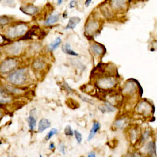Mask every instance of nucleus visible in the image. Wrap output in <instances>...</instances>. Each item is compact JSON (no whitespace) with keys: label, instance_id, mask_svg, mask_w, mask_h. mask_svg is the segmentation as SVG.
<instances>
[{"label":"nucleus","instance_id":"nucleus-24","mask_svg":"<svg viewBox=\"0 0 157 157\" xmlns=\"http://www.w3.org/2000/svg\"><path fill=\"white\" fill-rule=\"evenodd\" d=\"M10 101V97L6 94L4 90H2V88L1 89V93H0V102L2 105H5Z\"/></svg>","mask_w":157,"mask_h":157},{"label":"nucleus","instance_id":"nucleus-39","mask_svg":"<svg viewBox=\"0 0 157 157\" xmlns=\"http://www.w3.org/2000/svg\"><path fill=\"white\" fill-rule=\"evenodd\" d=\"M39 157H43V156L41 155V154H40V155H39Z\"/></svg>","mask_w":157,"mask_h":157},{"label":"nucleus","instance_id":"nucleus-18","mask_svg":"<svg viewBox=\"0 0 157 157\" xmlns=\"http://www.w3.org/2000/svg\"><path fill=\"white\" fill-rule=\"evenodd\" d=\"M99 110L102 113H114L116 111V108L114 105H113L112 104L109 102H105V104L99 106Z\"/></svg>","mask_w":157,"mask_h":157},{"label":"nucleus","instance_id":"nucleus-26","mask_svg":"<svg viewBox=\"0 0 157 157\" xmlns=\"http://www.w3.org/2000/svg\"><path fill=\"white\" fill-rule=\"evenodd\" d=\"M150 134H151V131H150L149 129L145 130V131L141 134V141H142V142H147L146 141H148V139L149 138Z\"/></svg>","mask_w":157,"mask_h":157},{"label":"nucleus","instance_id":"nucleus-5","mask_svg":"<svg viewBox=\"0 0 157 157\" xmlns=\"http://www.w3.org/2000/svg\"><path fill=\"white\" fill-rule=\"evenodd\" d=\"M24 47H25V43L22 40H19V41L14 42L12 44L9 45L6 48V52L10 55H19L23 50Z\"/></svg>","mask_w":157,"mask_h":157},{"label":"nucleus","instance_id":"nucleus-35","mask_svg":"<svg viewBox=\"0 0 157 157\" xmlns=\"http://www.w3.org/2000/svg\"><path fill=\"white\" fill-rule=\"evenodd\" d=\"M64 86H65V89H67V91H68V93H72V90L68 86V84H67L66 82H64Z\"/></svg>","mask_w":157,"mask_h":157},{"label":"nucleus","instance_id":"nucleus-4","mask_svg":"<svg viewBox=\"0 0 157 157\" xmlns=\"http://www.w3.org/2000/svg\"><path fill=\"white\" fill-rule=\"evenodd\" d=\"M18 65L17 60L15 58H7L1 63L0 71L2 74L10 73L16 69Z\"/></svg>","mask_w":157,"mask_h":157},{"label":"nucleus","instance_id":"nucleus-17","mask_svg":"<svg viewBox=\"0 0 157 157\" xmlns=\"http://www.w3.org/2000/svg\"><path fill=\"white\" fill-rule=\"evenodd\" d=\"M60 19V14L58 13H54V14H51L49 16L47 19L45 20L43 25L45 26H51L53 25H55Z\"/></svg>","mask_w":157,"mask_h":157},{"label":"nucleus","instance_id":"nucleus-12","mask_svg":"<svg viewBox=\"0 0 157 157\" xmlns=\"http://www.w3.org/2000/svg\"><path fill=\"white\" fill-rule=\"evenodd\" d=\"M35 109H32L30 111V115L28 118V122H29V127L31 131H34L36 129V124H37V120H36V114L34 113Z\"/></svg>","mask_w":157,"mask_h":157},{"label":"nucleus","instance_id":"nucleus-23","mask_svg":"<svg viewBox=\"0 0 157 157\" xmlns=\"http://www.w3.org/2000/svg\"><path fill=\"white\" fill-rule=\"evenodd\" d=\"M61 43H62V41H61V38L57 37L54 42H52V43L49 45V50L51 52L54 51V50H56L59 47H60V45L61 44Z\"/></svg>","mask_w":157,"mask_h":157},{"label":"nucleus","instance_id":"nucleus-10","mask_svg":"<svg viewBox=\"0 0 157 157\" xmlns=\"http://www.w3.org/2000/svg\"><path fill=\"white\" fill-rule=\"evenodd\" d=\"M98 29H99V24L97 21H92L88 22L85 26V33L86 36H94Z\"/></svg>","mask_w":157,"mask_h":157},{"label":"nucleus","instance_id":"nucleus-8","mask_svg":"<svg viewBox=\"0 0 157 157\" xmlns=\"http://www.w3.org/2000/svg\"><path fill=\"white\" fill-rule=\"evenodd\" d=\"M143 151L145 154L152 155H156V145L155 141H149L145 143V145L143 146Z\"/></svg>","mask_w":157,"mask_h":157},{"label":"nucleus","instance_id":"nucleus-3","mask_svg":"<svg viewBox=\"0 0 157 157\" xmlns=\"http://www.w3.org/2000/svg\"><path fill=\"white\" fill-rule=\"evenodd\" d=\"M116 78L112 75H105L104 77H101L97 80V86L101 89L109 90L112 89L116 85Z\"/></svg>","mask_w":157,"mask_h":157},{"label":"nucleus","instance_id":"nucleus-28","mask_svg":"<svg viewBox=\"0 0 157 157\" xmlns=\"http://www.w3.org/2000/svg\"><path fill=\"white\" fill-rule=\"evenodd\" d=\"M74 137H75V140H76L78 144H80L82 141V136L80 132H78V130H74Z\"/></svg>","mask_w":157,"mask_h":157},{"label":"nucleus","instance_id":"nucleus-31","mask_svg":"<svg viewBox=\"0 0 157 157\" xmlns=\"http://www.w3.org/2000/svg\"><path fill=\"white\" fill-rule=\"evenodd\" d=\"M9 22H10L9 18H8L7 17H6V16L1 17V26H2V25H3V26H4V25H6V24H8Z\"/></svg>","mask_w":157,"mask_h":157},{"label":"nucleus","instance_id":"nucleus-14","mask_svg":"<svg viewBox=\"0 0 157 157\" xmlns=\"http://www.w3.org/2000/svg\"><path fill=\"white\" fill-rule=\"evenodd\" d=\"M128 124V120L127 118H119L116 120H115L113 123V127L118 130H122V129L125 128Z\"/></svg>","mask_w":157,"mask_h":157},{"label":"nucleus","instance_id":"nucleus-1","mask_svg":"<svg viewBox=\"0 0 157 157\" xmlns=\"http://www.w3.org/2000/svg\"><path fill=\"white\" fill-rule=\"evenodd\" d=\"M28 69L25 68H17L8 74L6 80L11 85L22 86L28 81Z\"/></svg>","mask_w":157,"mask_h":157},{"label":"nucleus","instance_id":"nucleus-16","mask_svg":"<svg viewBox=\"0 0 157 157\" xmlns=\"http://www.w3.org/2000/svg\"><path fill=\"white\" fill-rule=\"evenodd\" d=\"M61 50L64 54H67V55L73 56V57H78V54H77L76 52L74 51L71 48V45L69 43H64V44L61 46Z\"/></svg>","mask_w":157,"mask_h":157},{"label":"nucleus","instance_id":"nucleus-25","mask_svg":"<svg viewBox=\"0 0 157 157\" xmlns=\"http://www.w3.org/2000/svg\"><path fill=\"white\" fill-rule=\"evenodd\" d=\"M57 132H58V130H57V128H52L51 130L47 133V135H46V137H45V140H46V141H49V140H50L53 136L56 135V134H57Z\"/></svg>","mask_w":157,"mask_h":157},{"label":"nucleus","instance_id":"nucleus-21","mask_svg":"<svg viewBox=\"0 0 157 157\" xmlns=\"http://www.w3.org/2000/svg\"><path fill=\"white\" fill-rule=\"evenodd\" d=\"M32 67H33L35 70L41 71V70H43L46 67V63L42 59H36V60L34 61L33 64H32Z\"/></svg>","mask_w":157,"mask_h":157},{"label":"nucleus","instance_id":"nucleus-22","mask_svg":"<svg viewBox=\"0 0 157 157\" xmlns=\"http://www.w3.org/2000/svg\"><path fill=\"white\" fill-rule=\"evenodd\" d=\"M6 90L9 94H20L23 92V90L16 87V86H13V85H6Z\"/></svg>","mask_w":157,"mask_h":157},{"label":"nucleus","instance_id":"nucleus-30","mask_svg":"<svg viewBox=\"0 0 157 157\" xmlns=\"http://www.w3.org/2000/svg\"><path fill=\"white\" fill-rule=\"evenodd\" d=\"M58 149H59V152H61V153H62L63 155H65V154H66V149H67L66 146H65V145L63 144V143H61V144L59 145Z\"/></svg>","mask_w":157,"mask_h":157},{"label":"nucleus","instance_id":"nucleus-7","mask_svg":"<svg viewBox=\"0 0 157 157\" xmlns=\"http://www.w3.org/2000/svg\"><path fill=\"white\" fill-rule=\"evenodd\" d=\"M137 85H136V81L130 79L125 83L123 88V93L126 94L132 95L136 92Z\"/></svg>","mask_w":157,"mask_h":157},{"label":"nucleus","instance_id":"nucleus-15","mask_svg":"<svg viewBox=\"0 0 157 157\" xmlns=\"http://www.w3.org/2000/svg\"><path fill=\"white\" fill-rule=\"evenodd\" d=\"M51 126V123L47 119H42L38 123V132L43 133Z\"/></svg>","mask_w":157,"mask_h":157},{"label":"nucleus","instance_id":"nucleus-36","mask_svg":"<svg viewBox=\"0 0 157 157\" xmlns=\"http://www.w3.org/2000/svg\"><path fill=\"white\" fill-rule=\"evenodd\" d=\"M86 157H96V154L94 152H91L88 154V155Z\"/></svg>","mask_w":157,"mask_h":157},{"label":"nucleus","instance_id":"nucleus-11","mask_svg":"<svg viewBox=\"0 0 157 157\" xmlns=\"http://www.w3.org/2000/svg\"><path fill=\"white\" fill-rule=\"evenodd\" d=\"M20 10L21 12H23L25 14H27L29 16H35L39 11V8L35 6L34 5H28L25 6H21Z\"/></svg>","mask_w":157,"mask_h":157},{"label":"nucleus","instance_id":"nucleus-2","mask_svg":"<svg viewBox=\"0 0 157 157\" xmlns=\"http://www.w3.org/2000/svg\"><path fill=\"white\" fill-rule=\"evenodd\" d=\"M28 25L25 23H19L13 25L6 30V36L8 39H17L19 37L25 36L28 32Z\"/></svg>","mask_w":157,"mask_h":157},{"label":"nucleus","instance_id":"nucleus-13","mask_svg":"<svg viewBox=\"0 0 157 157\" xmlns=\"http://www.w3.org/2000/svg\"><path fill=\"white\" fill-rule=\"evenodd\" d=\"M101 128V124L99 122L94 121L93 123V125H92V127H91L90 130L89 135L87 137V141H90L91 140L93 139L94 136L96 135V134L98 133V131L100 130Z\"/></svg>","mask_w":157,"mask_h":157},{"label":"nucleus","instance_id":"nucleus-33","mask_svg":"<svg viewBox=\"0 0 157 157\" xmlns=\"http://www.w3.org/2000/svg\"><path fill=\"white\" fill-rule=\"evenodd\" d=\"M76 2H77V0H71V2H70V3H69V6H68L70 9L75 7V5H76Z\"/></svg>","mask_w":157,"mask_h":157},{"label":"nucleus","instance_id":"nucleus-32","mask_svg":"<svg viewBox=\"0 0 157 157\" xmlns=\"http://www.w3.org/2000/svg\"><path fill=\"white\" fill-rule=\"evenodd\" d=\"M124 157H141V154L138 152H133V153H127L124 155Z\"/></svg>","mask_w":157,"mask_h":157},{"label":"nucleus","instance_id":"nucleus-38","mask_svg":"<svg viewBox=\"0 0 157 157\" xmlns=\"http://www.w3.org/2000/svg\"><path fill=\"white\" fill-rule=\"evenodd\" d=\"M63 0H57V5H61Z\"/></svg>","mask_w":157,"mask_h":157},{"label":"nucleus","instance_id":"nucleus-9","mask_svg":"<svg viewBox=\"0 0 157 157\" xmlns=\"http://www.w3.org/2000/svg\"><path fill=\"white\" fill-rule=\"evenodd\" d=\"M91 52L97 57H100L105 54V47L97 43H93L90 47Z\"/></svg>","mask_w":157,"mask_h":157},{"label":"nucleus","instance_id":"nucleus-6","mask_svg":"<svg viewBox=\"0 0 157 157\" xmlns=\"http://www.w3.org/2000/svg\"><path fill=\"white\" fill-rule=\"evenodd\" d=\"M136 111H137V113H140V114L146 116V115L149 114L150 112L152 111V106L148 102L143 101H141L137 105V108H136Z\"/></svg>","mask_w":157,"mask_h":157},{"label":"nucleus","instance_id":"nucleus-29","mask_svg":"<svg viewBox=\"0 0 157 157\" xmlns=\"http://www.w3.org/2000/svg\"><path fill=\"white\" fill-rule=\"evenodd\" d=\"M137 131H136L135 129H132V130H130V133H129V135H130V138L131 140V142H134L137 139Z\"/></svg>","mask_w":157,"mask_h":157},{"label":"nucleus","instance_id":"nucleus-37","mask_svg":"<svg viewBox=\"0 0 157 157\" xmlns=\"http://www.w3.org/2000/svg\"><path fill=\"white\" fill-rule=\"evenodd\" d=\"M91 2H92V0H86V1H85V6H86V7L89 6V5L91 3Z\"/></svg>","mask_w":157,"mask_h":157},{"label":"nucleus","instance_id":"nucleus-19","mask_svg":"<svg viewBox=\"0 0 157 157\" xmlns=\"http://www.w3.org/2000/svg\"><path fill=\"white\" fill-rule=\"evenodd\" d=\"M81 21V19L78 17H72L69 19L68 22V25L65 26V29L68 30V29H74L77 26L78 24Z\"/></svg>","mask_w":157,"mask_h":157},{"label":"nucleus","instance_id":"nucleus-27","mask_svg":"<svg viewBox=\"0 0 157 157\" xmlns=\"http://www.w3.org/2000/svg\"><path fill=\"white\" fill-rule=\"evenodd\" d=\"M64 134L67 137H72V136H74V130H72L71 126L68 125L65 127V128H64Z\"/></svg>","mask_w":157,"mask_h":157},{"label":"nucleus","instance_id":"nucleus-34","mask_svg":"<svg viewBox=\"0 0 157 157\" xmlns=\"http://www.w3.org/2000/svg\"><path fill=\"white\" fill-rule=\"evenodd\" d=\"M49 149L54 151L55 149V145H54V142H50V145H49Z\"/></svg>","mask_w":157,"mask_h":157},{"label":"nucleus","instance_id":"nucleus-20","mask_svg":"<svg viewBox=\"0 0 157 157\" xmlns=\"http://www.w3.org/2000/svg\"><path fill=\"white\" fill-rule=\"evenodd\" d=\"M126 0H110L111 6L115 10H120L124 7Z\"/></svg>","mask_w":157,"mask_h":157}]
</instances>
